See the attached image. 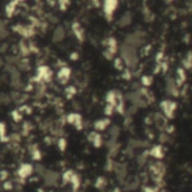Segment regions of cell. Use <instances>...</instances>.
I'll use <instances>...</instances> for the list:
<instances>
[{
	"label": "cell",
	"mask_w": 192,
	"mask_h": 192,
	"mask_svg": "<svg viewBox=\"0 0 192 192\" xmlns=\"http://www.w3.org/2000/svg\"><path fill=\"white\" fill-rule=\"evenodd\" d=\"M163 154H164V152H163L162 146H154L151 151V155H153L156 158H162Z\"/></svg>",
	"instance_id": "obj_10"
},
{
	"label": "cell",
	"mask_w": 192,
	"mask_h": 192,
	"mask_svg": "<svg viewBox=\"0 0 192 192\" xmlns=\"http://www.w3.org/2000/svg\"><path fill=\"white\" fill-rule=\"evenodd\" d=\"M59 144H60V147H61V149H64V148H65V145H67V144H65V141H64L63 138L60 139V143H59Z\"/></svg>",
	"instance_id": "obj_18"
},
{
	"label": "cell",
	"mask_w": 192,
	"mask_h": 192,
	"mask_svg": "<svg viewBox=\"0 0 192 192\" xmlns=\"http://www.w3.org/2000/svg\"><path fill=\"white\" fill-rule=\"evenodd\" d=\"M33 172V166L30 164H23L18 168V175L21 179H25L27 176H29Z\"/></svg>",
	"instance_id": "obj_5"
},
{
	"label": "cell",
	"mask_w": 192,
	"mask_h": 192,
	"mask_svg": "<svg viewBox=\"0 0 192 192\" xmlns=\"http://www.w3.org/2000/svg\"><path fill=\"white\" fill-rule=\"evenodd\" d=\"M184 80H185V72L183 71V69H179L178 70V83L181 84Z\"/></svg>",
	"instance_id": "obj_13"
},
{
	"label": "cell",
	"mask_w": 192,
	"mask_h": 192,
	"mask_svg": "<svg viewBox=\"0 0 192 192\" xmlns=\"http://www.w3.org/2000/svg\"><path fill=\"white\" fill-rule=\"evenodd\" d=\"M115 67L117 70H123L124 69V62L121 59H116L115 60Z\"/></svg>",
	"instance_id": "obj_16"
},
{
	"label": "cell",
	"mask_w": 192,
	"mask_h": 192,
	"mask_svg": "<svg viewBox=\"0 0 192 192\" xmlns=\"http://www.w3.org/2000/svg\"><path fill=\"white\" fill-rule=\"evenodd\" d=\"M75 92H77V90H75V88L73 87V85H70V87H67V90H65V93L67 94V98H71V97H73L75 94Z\"/></svg>",
	"instance_id": "obj_14"
},
{
	"label": "cell",
	"mask_w": 192,
	"mask_h": 192,
	"mask_svg": "<svg viewBox=\"0 0 192 192\" xmlns=\"http://www.w3.org/2000/svg\"><path fill=\"white\" fill-rule=\"evenodd\" d=\"M118 6V1H106L104 5V11L106 13V16L108 18H111L114 13H115L116 8Z\"/></svg>",
	"instance_id": "obj_2"
},
{
	"label": "cell",
	"mask_w": 192,
	"mask_h": 192,
	"mask_svg": "<svg viewBox=\"0 0 192 192\" xmlns=\"http://www.w3.org/2000/svg\"><path fill=\"white\" fill-rule=\"evenodd\" d=\"M57 180V175L56 173H52V172H48L45 174V181L47 184H54Z\"/></svg>",
	"instance_id": "obj_11"
},
{
	"label": "cell",
	"mask_w": 192,
	"mask_h": 192,
	"mask_svg": "<svg viewBox=\"0 0 192 192\" xmlns=\"http://www.w3.org/2000/svg\"><path fill=\"white\" fill-rule=\"evenodd\" d=\"M15 3H9V5H7V7H6V13H7V16L10 17L11 15H13V13H15V8H16V5H13Z\"/></svg>",
	"instance_id": "obj_12"
},
{
	"label": "cell",
	"mask_w": 192,
	"mask_h": 192,
	"mask_svg": "<svg viewBox=\"0 0 192 192\" xmlns=\"http://www.w3.org/2000/svg\"><path fill=\"white\" fill-rule=\"evenodd\" d=\"M114 108H115V107L111 106V104H107L106 109H104V111H106V115H111L112 111H114Z\"/></svg>",
	"instance_id": "obj_17"
},
{
	"label": "cell",
	"mask_w": 192,
	"mask_h": 192,
	"mask_svg": "<svg viewBox=\"0 0 192 192\" xmlns=\"http://www.w3.org/2000/svg\"><path fill=\"white\" fill-rule=\"evenodd\" d=\"M70 77H71V70L69 67H62L59 71V73H57V79H59L60 83H62V84L67 83L69 81Z\"/></svg>",
	"instance_id": "obj_4"
},
{
	"label": "cell",
	"mask_w": 192,
	"mask_h": 192,
	"mask_svg": "<svg viewBox=\"0 0 192 192\" xmlns=\"http://www.w3.org/2000/svg\"><path fill=\"white\" fill-rule=\"evenodd\" d=\"M89 141L92 143V145L96 147H100L102 144V137L101 135L99 133H97V131H92V133H90V135H89Z\"/></svg>",
	"instance_id": "obj_6"
},
{
	"label": "cell",
	"mask_w": 192,
	"mask_h": 192,
	"mask_svg": "<svg viewBox=\"0 0 192 192\" xmlns=\"http://www.w3.org/2000/svg\"><path fill=\"white\" fill-rule=\"evenodd\" d=\"M72 29L74 32L75 36H77L79 40H83V29L81 28L80 24H77V23H74L72 26Z\"/></svg>",
	"instance_id": "obj_9"
},
{
	"label": "cell",
	"mask_w": 192,
	"mask_h": 192,
	"mask_svg": "<svg viewBox=\"0 0 192 192\" xmlns=\"http://www.w3.org/2000/svg\"><path fill=\"white\" fill-rule=\"evenodd\" d=\"M161 108H162L163 112L168 117H173V112L176 108V104L172 101H163L161 104Z\"/></svg>",
	"instance_id": "obj_1"
},
{
	"label": "cell",
	"mask_w": 192,
	"mask_h": 192,
	"mask_svg": "<svg viewBox=\"0 0 192 192\" xmlns=\"http://www.w3.org/2000/svg\"><path fill=\"white\" fill-rule=\"evenodd\" d=\"M152 81H153V79H152V77H143V79H141V82H143V84L145 85V87H148L151 83H152Z\"/></svg>",
	"instance_id": "obj_15"
},
{
	"label": "cell",
	"mask_w": 192,
	"mask_h": 192,
	"mask_svg": "<svg viewBox=\"0 0 192 192\" xmlns=\"http://www.w3.org/2000/svg\"><path fill=\"white\" fill-rule=\"evenodd\" d=\"M64 35H65L64 28L62 26H59L53 34V40H55V42H60V40H62L64 38Z\"/></svg>",
	"instance_id": "obj_8"
},
{
	"label": "cell",
	"mask_w": 192,
	"mask_h": 192,
	"mask_svg": "<svg viewBox=\"0 0 192 192\" xmlns=\"http://www.w3.org/2000/svg\"><path fill=\"white\" fill-rule=\"evenodd\" d=\"M67 120L69 124L74 125L77 129H81V128H82V118H81L80 115H77V114H70V115L67 117Z\"/></svg>",
	"instance_id": "obj_3"
},
{
	"label": "cell",
	"mask_w": 192,
	"mask_h": 192,
	"mask_svg": "<svg viewBox=\"0 0 192 192\" xmlns=\"http://www.w3.org/2000/svg\"><path fill=\"white\" fill-rule=\"evenodd\" d=\"M109 125H110L109 119H100V120H97L93 126L96 131H104Z\"/></svg>",
	"instance_id": "obj_7"
}]
</instances>
